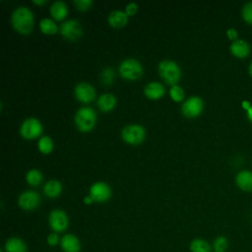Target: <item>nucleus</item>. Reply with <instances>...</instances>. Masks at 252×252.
<instances>
[{"label":"nucleus","instance_id":"dca6fc26","mask_svg":"<svg viewBox=\"0 0 252 252\" xmlns=\"http://www.w3.org/2000/svg\"><path fill=\"white\" fill-rule=\"evenodd\" d=\"M60 245L64 252H80L81 250L79 238L71 233L65 234L60 239Z\"/></svg>","mask_w":252,"mask_h":252},{"label":"nucleus","instance_id":"4c0bfd02","mask_svg":"<svg viewBox=\"0 0 252 252\" xmlns=\"http://www.w3.org/2000/svg\"><path fill=\"white\" fill-rule=\"evenodd\" d=\"M248 72H249L250 76H252V61H251V63H250L249 67H248Z\"/></svg>","mask_w":252,"mask_h":252},{"label":"nucleus","instance_id":"39448f33","mask_svg":"<svg viewBox=\"0 0 252 252\" xmlns=\"http://www.w3.org/2000/svg\"><path fill=\"white\" fill-rule=\"evenodd\" d=\"M121 138L129 145L142 144L146 138V129L141 124H128L122 128Z\"/></svg>","mask_w":252,"mask_h":252},{"label":"nucleus","instance_id":"5701e85b","mask_svg":"<svg viewBox=\"0 0 252 252\" xmlns=\"http://www.w3.org/2000/svg\"><path fill=\"white\" fill-rule=\"evenodd\" d=\"M37 149L41 154L48 155L54 149V142L49 136H41L37 141Z\"/></svg>","mask_w":252,"mask_h":252},{"label":"nucleus","instance_id":"bb28decb","mask_svg":"<svg viewBox=\"0 0 252 252\" xmlns=\"http://www.w3.org/2000/svg\"><path fill=\"white\" fill-rule=\"evenodd\" d=\"M169 96L175 102H180L185 96V92L179 85H173L169 89Z\"/></svg>","mask_w":252,"mask_h":252},{"label":"nucleus","instance_id":"0eeeda50","mask_svg":"<svg viewBox=\"0 0 252 252\" xmlns=\"http://www.w3.org/2000/svg\"><path fill=\"white\" fill-rule=\"evenodd\" d=\"M59 32L64 38L70 41H76L83 35V27L78 20L69 19L61 23Z\"/></svg>","mask_w":252,"mask_h":252},{"label":"nucleus","instance_id":"7c9ffc66","mask_svg":"<svg viewBox=\"0 0 252 252\" xmlns=\"http://www.w3.org/2000/svg\"><path fill=\"white\" fill-rule=\"evenodd\" d=\"M138 9H139V6H138V4H137L136 2H129V3L126 5L124 11H125L126 14L130 17V16L136 15L137 12H138Z\"/></svg>","mask_w":252,"mask_h":252},{"label":"nucleus","instance_id":"9d476101","mask_svg":"<svg viewBox=\"0 0 252 252\" xmlns=\"http://www.w3.org/2000/svg\"><path fill=\"white\" fill-rule=\"evenodd\" d=\"M112 194L110 186L104 181H96L90 187V196L94 202L102 203L110 199Z\"/></svg>","mask_w":252,"mask_h":252},{"label":"nucleus","instance_id":"72a5a7b5","mask_svg":"<svg viewBox=\"0 0 252 252\" xmlns=\"http://www.w3.org/2000/svg\"><path fill=\"white\" fill-rule=\"evenodd\" d=\"M93 202H94V199L90 195H88V196H86L84 198V203L87 204V205H91Z\"/></svg>","mask_w":252,"mask_h":252},{"label":"nucleus","instance_id":"c756f323","mask_svg":"<svg viewBox=\"0 0 252 252\" xmlns=\"http://www.w3.org/2000/svg\"><path fill=\"white\" fill-rule=\"evenodd\" d=\"M73 3L75 5V7L80 11H87L94 4V2L92 0H74Z\"/></svg>","mask_w":252,"mask_h":252},{"label":"nucleus","instance_id":"e433bc0d","mask_svg":"<svg viewBox=\"0 0 252 252\" xmlns=\"http://www.w3.org/2000/svg\"><path fill=\"white\" fill-rule=\"evenodd\" d=\"M250 106H251V104H250V102H249V101H247V100L242 101V107H243L245 110H247Z\"/></svg>","mask_w":252,"mask_h":252},{"label":"nucleus","instance_id":"f8f14e48","mask_svg":"<svg viewBox=\"0 0 252 252\" xmlns=\"http://www.w3.org/2000/svg\"><path fill=\"white\" fill-rule=\"evenodd\" d=\"M40 204V196L34 190H26L19 195L18 205L25 211H32Z\"/></svg>","mask_w":252,"mask_h":252},{"label":"nucleus","instance_id":"473e14b6","mask_svg":"<svg viewBox=\"0 0 252 252\" xmlns=\"http://www.w3.org/2000/svg\"><path fill=\"white\" fill-rule=\"evenodd\" d=\"M226 36L228 37V39H230L231 41H235L238 39V32L234 28H229L226 31Z\"/></svg>","mask_w":252,"mask_h":252},{"label":"nucleus","instance_id":"412c9836","mask_svg":"<svg viewBox=\"0 0 252 252\" xmlns=\"http://www.w3.org/2000/svg\"><path fill=\"white\" fill-rule=\"evenodd\" d=\"M6 252H27L25 241L19 237H10L5 243Z\"/></svg>","mask_w":252,"mask_h":252},{"label":"nucleus","instance_id":"aec40b11","mask_svg":"<svg viewBox=\"0 0 252 252\" xmlns=\"http://www.w3.org/2000/svg\"><path fill=\"white\" fill-rule=\"evenodd\" d=\"M63 190L62 183L57 179H49L43 185V192L48 198H57Z\"/></svg>","mask_w":252,"mask_h":252},{"label":"nucleus","instance_id":"6ab92c4d","mask_svg":"<svg viewBox=\"0 0 252 252\" xmlns=\"http://www.w3.org/2000/svg\"><path fill=\"white\" fill-rule=\"evenodd\" d=\"M50 15L55 21H63L68 16V6L64 1H54L49 8Z\"/></svg>","mask_w":252,"mask_h":252},{"label":"nucleus","instance_id":"4be33fe9","mask_svg":"<svg viewBox=\"0 0 252 252\" xmlns=\"http://www.w3.org/2000/svg\"><path fill=\"white\" fill-rule=\"evenodd\" d=\"M39 30L44 34H55L59 32V27L56 25L55 21L50 18H43L39 22Z\"/></svg>","mask_w":252,"mask_h":252},{"label":"nucleus","instance_id":"7ed1b4c3","mask_svg":"<svg viewBox=\"0 0 252 252\" xmlns=\"http://www.w3.org/2000/svg\"><path fill=\"white\" fill-rule=\"evenodd\" d=\"M74 122L77 129L81 132H90L95 126L96 112L91 106H82L76 111Z\"/></svg>","mask_w":252,"mask_h":252},{"label":"nucleus","instance_id":"f3484780","mask_svg":"<svg viewBox=\"0 0 252 252\" xmlns=\"http://www.w3.org/2000/svg\"><path fill=\"white\" fill-rule=\"evenodd\" d=\"M117 98L111 93H104L100 94L96 100L97 107L103 112H109L116 106Z\"/></svg>","mask_w":252,"mask_h":252},{"label":"nucleus","instance_id":"20e7f679","mask_svg":"<svg viewBox=\"0 0 252 252\" xmlns=\"http://www.w3.org/2000/svg\"><path fill=\"white\" fill-rule=\"evenodd\" d=\"M119 75L127 81H137L144 73V67L142 63L136 58L123 59L118 66Z\"/></svg>","mask_w":252,"mask_h":252},{"label":"nucleus","instance_id":"cd10ccee","mask_svg":"<svg viewBox=\"0 0 252 252\" xmlns=\"http://www.w3.org/2000/svg\"><path fill=\"white\" fill-rule=\"evenodd\" d=\"M228 247V240L225 236L220 235L216 237L213 243V250L215 252H225Z\"/></svg>","mask_w":252,"mask_h":252},{"label":"nucleus","instance_id":"393cba45","mask_svg":"<svg viewBox=\"0 0 252 252\" xmlns=\"http://www.w3.org/2000/svg\"><path fill=\"white\" fill-rule=\"evenodd\" d=\"M212 248L210 243L202 238H195L190 243L191 252H212Z\"/></svg>","mask_w":252,"mask_h":252},{"label":"nucleus","instance_id":"a211bd4d","mask_svg":"<svg viewBox=\"0 0 252 252\" xmlns=\"http://www.w3.org/2000/svg\"><path fill=\"white\" fill-rule=\"evenodd\" d=\"M237 187L244 192H252V171L241 170L235 176Z\"/></svg>","mask_w":252,"mask_h":252},{"label":"nucleus","instance_id":"c85d7f7f","mask_svg":"<svg viewBox=\"0 0 252 252\" xmlns=\"http://www.w3.org/2000/svg\"><path fill=\"white\" fill-rule=\"evenodd\" d=\"M242 19L249 25H252V2H247L241 9Z\"/></svg>","mask_w":252,"mask_h":252},{"label":"nucleus","instance_id":"423d86ee","mask_svg":"<svg viewBox=\"0 0 252 252\" xmlns=\"http://www.w3.org/2000/svg\"><path fill=\"white\" fill-rule=\"evenodd\" d=\"M20 135L27 140H32L35 138H40L43 132V126L39 119L36 117L26 118L20 126Z\"/></svg>","mask_w":252,"mask_h":252},{"label":"nucleus","instance_id":"a878e982","mask_svg":"<svg viewBox=\"0 0 252 252\" xmlns=\"http://www.w3.org/2000/svg\"><path fill=\"white\" fill-rule=\"evenodd\" d=\"M100 82L103 84V85H111L114 81V78H115V72H114V69L111 68V67H105L104 69L101 70L100 72Z\"/></svg>","mask_w":252,"mask_h":252},{"label":"nucleus","instance_id":"b1692460","mask_svg":"<svg viewBox=\"0 0 252 252\" xmlns=\"http://www.w3.org/2000/svg\"><path fill=\"white\" fill-rule=\"evenodd\" d=\"M43 180V175L41 171L37 168H32L26 173V181L31 186H37Z\"/></svg>","mask_w":252,"mask_h":252},{"label":"nucleus","instance_id":"9b49d317","mask_svg":"<svg viewBox=\"0 0 252 252\" xmlns=\"http://www.w3.org/2000/svg\"><path fill=\"white\" fill-rule=\"evenodd\" d=\"M74 94L79 101L90 103L95 98L96 92L92 84L88 82H80L74 88Z\"/></svg>","mask_w":252,"mask_h":252},{"label":"nucleus","instance_id":"1a4fd4ad","mask_svg":"<svg viewBox=\"0 0 252 252\" xmlns=\"http://www.w3.org/2000/svg\"><path fill=\"white\" fill-rule=\"evenodd\" d=\"M48 223L53 232L64 231L69 225V218L65 211L54 209L49 213Z\"/></svg>","mask_w":252,"mask_h":252},{"label":"nucleus","instance_id":"f704fd0d","mask_svg":"<svg viewBox=\"0 0 252 252\" xmlns=\"http://www.w3.org/2000/svg\"><path fill=\"white\" fill-rule=\"evenodd\" d=\"M246 115H247L248 120L252 123V105L246 110Z\"/></svg>","mask_w":252,"mask_h":252},{"label":"nucleus","instance_id":"6e6552de","mask_svg":"<svg viewBox=\"0 0 252 252\" xmlns=\"http://www.w3.org/2000/svg\"><path fill=\"white\" fill-rule=\"evenodd\" d=\"M204 100L198 95H191L182 102L181 112L187 118L198 117L204 109Z\"/></svg>","mask_w":252,"mask_h":252},{"label":"nucleus","instance_id":"f257e3e1","mask_svg":"<svg viewBox=\"0 0 252 252\" xmlns=\"http://www.w3.org/2000/svg\"><path fill=\"white\" fill-rule=\"evenodd\" d=\"M13 29L21 34H29L34 26V17L32 10L27 6H19L11 15Z\"/></svg>","mask_w":252,"mask_h":252},{"label":"nucleus","instance_id":"2f4dec72","mask_svg":"<svg viewBox=\"0 0 252 252\" xmlns=\"http://www.w3.org/2000/svg\"><path fill=\"white\" fill-rule=\"evenodd\" d=\"M59 237H58V234L57 232H51L48 236H47V243L50 245V246H54L56 244H58L59 242Z\"/></svg>","mask_w":252,"mask_h":252},{"label":"nucleus","instance_id":"c9c22d12","mask_svg":"<svg viewBox=\"0 0 252 252\" xmlns=\"http://www.w3.org/2000/svg\"><path fill=\"white\" fill-rule=\"evenodd\" d=\"M32 3L35 4V5L42 6V5H44V4L47 3V0H32Z\"/></svg>","mask_w":252,"mask_h":252},{"label":"nucleus","instance_id":"ddd939ff","mask_svg":"<svg viewBox=\"0 0 252 252\" xmlns=\"http://www.w3.org/2000/svg\"><path fill=\"white\" fill-rule=\"evenodd\" d=\"M164 94L165 87L158 81H152L144 88V94L150 99H159L164 95Z\"/></svg>","mask_w":252,"mask_h":252},{"label":"nucleus","instance_id":"2eb2a0df","mask_svg":"<svg viewBox=\"0 0 252 252\" xmlns=\"http://www.w3.org/2000/svg\"><path fill=\"white\" fill-rule=\"evenodd\" d=\"M129 16L123 10H113L107 16V23L113 28H122L127 25Z\"/></svg>","mask_w":252,"mask_h":252},{"label":"nucleus","instance_id":"f03ea898","mask_svg":"<svg viewBox=\"0 0 252 252\" xmlns=\"http://www.w3.org/2000/svg\"><path fill=\"white\" fill-rule=\"evenodd\" d=\"M158 72L163 81L170 86L177 85L182 76L180 66L171 59L161 60L158 65Z\"/></svg>","mask_w":252,"mask_h":252},{"label":"nucleus","instance_id":"4468645a","mask_svg":"<svg viewBox=\"0 0 252 252\" xmlns=\"http://www.w3.org/2000/svg\"><path fill=\"white\" fill-rule=\"evenodd\" d=\"M230 53L236 58H246L250 54V45L243 39L232 41L229 45Z\"/></svg>","mask_w":252,"mask_h":252}]
</instances>
